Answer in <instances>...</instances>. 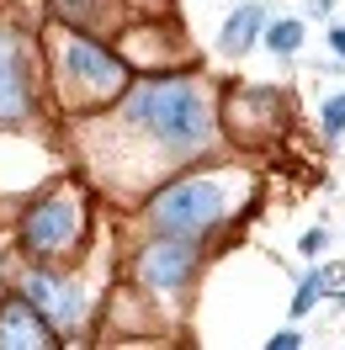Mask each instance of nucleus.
Wrapping results in <instances>:
<instances>
[{"instance_id": "1", "label": "nucleus", "mask_w": 345, "mask_h": 350, "mask_svg": "<svg viewBox=\"0 0 345 350\" xmlns=\"http://www.w3.org/2000/svg\"><path fill=\"white\" fill-rule=\"evenodd\" d=\"M133 117L154 138H165L170 149H196L213 128V111H207V101L192 80H149L133 96Z\"/></svg>"}, {"instance_id": "2", "label": "nucleus", "mask_w": 345, "mask_h": 350, "mask_svg": "<svg viewBox=\"0 0 345 350\" xmlns=\"http://www.w3.org/2000/svg\"><path fill=\"white\" fill-rule=\"evenodd\" d=\"M223 207H229V197H223L218 180H181V186H170L149 202V218L165 234H202L223 218Z\"/></svg>"}, {"instance_id": "3", "label": "nucleus", "mask_w": 345, "mask_h": 350, "mask_svg": "<svg viewBox=\"0 0 345 350\" xmlns=\"http://www.w3.org/2000/svg\"><path fill=\"white\" fill-rule=\"evenodd\" d=\"M22 239L32 255H59L69 239H75V202L69 197H53L43 207H32L22 223Z\"/></svg>"}, {"instance_id": "4", "label": "nucleus", "mask_w": 345, "mask_h": 350, "mask_svg": "<svg viewBox=\"0 0 345 350\" xmlns=\"http://www.w3.org/2000/svg\"><path fill=\"white\" fill-rule=\"evenodd\" d=\"M192 265H196V255H192L186 239H154L149 250L138 255V276L149 286H181L192 276Z\"/></svg>"}, {"instance_id": "5", "label": "nucleus", "mask_w": 345, "mask_h": 350, "mask_svg": "<svg viewBox=\"0 0 345 350\" xmlns=\"http://www.w3.org/2000/svg\"><path fill=\"white\" fill-rule=\"evenodd\" d=\"M69 69H75V80H86V85H96V90L123 85V64L112 59L107 48L86 43V38H75V43H69Z\"/></svg>"}, {"instance_id": "6", "label": "nucleus", "mask_w": 345, "mask_h": 350, "mask_svg": "<svg viewBox=\"0 0 345 350\" xmlns=\"http://www.w3.org/2000/svg\"><path fill=\"white\" fill-rule=\"evenodd\" d=\"M27 303L43 319H53V324H69L80 313V292L69 282H59V276H27Z\"/></svg>"}, {"instance_id": "7", "label": "nucleus", "mask_w": 345, "mask_h": 350, "mask_svg": "<svg viewBox=\"0 0 345 350\" xmlns=\"http://www.w3.org/2000/svg\"><path fill=\"white\" fill-rule=\"evenodd\" d=\"M27 111V64L16 43H0V122H16Z\"/></svg>"}, {"instance_id": "8", "label": "nucleus", "mask_w": 345, "mask_h": 350, "mask_svg": "<svg viewBox=\"0 0 345 350\" xmlns=\"http://www.w3.org/2000/svg\"><path fill=\"white\" fill-rule=\"evenodd\" d=\"M38 319H43V313H38L32 303H11L5 313H0V345H48L53 334H48Z\"/></svg>"}, {"instance_id": "9", "label": "nucleus", "mask_w": 345, "mask_h": 350, "mask_svg": "<svg viewBox=\"0 0 345 350\" xmlns=\"http://www.w3.org/2000/svg\"><path fill=\"white\" fill-rule=\"evenodd\" d=\"M255 32H260V5H239L234 16H229V27H223L218 43L229 48V53H244V48L255 43Z\"/></svg>"}, {"instance_id": "10", "label": "nucleus", "mask_w": 345, "mask_h": 350, "mask_svg": "<svg viewBox=\"0 0 345 350\" xmlns=\"http://www.w3.org/2000/svg\"><path fill=\"white\" fill-rule=\"evenodd\" d=\"M324 292H329V282H324V271H308V276H303V292H298V303H292V319H303V313H308V308L319 303Z\"/></svg>"}, {"instance_id": "11", "label": "nucleus", "mask_w": 345, "mask_h": 350, "mask_svg": "<svg viewBox=\"0 0 345 350\" xmlns=\"http://www.w3.org/2000/svg\"><path fill=\"white\" fill-rule=\"evenodd\" d=\"M298 43H303V22H277L271 27V48H277V53H292Z\"/></svg>"}, {"instance_id": "12", "label": "nucleus", "mask_w": 345, "mask_h": 350, "mask_svg": "<svg viewBox=\"0 0 345 350\" xmlns=\"http://www.w3.org/2000/svg\"><path fill=\"white\" fill-rule=\"evenodd\" d=\"M324 128L335 133V138H340V133H345V96H335V101L324 107Z\"/></svg>"}, {"instance_id": "13", "label": "nucleus", "mask_w": 345, "mask_h": 350, "mask_svg": "<svg viewBox=\"0 0 345 350\" xmlns=\"http://www.w3.org/2000/svg\"><path fill=\"white\" fill-rule=\"evenodd\" d=\"M324 244H329V234H324V228H314V234H303V250H308V255H319Z\"/></svg>"}, {"instance_id": "14", "label": "nucleus", "mask_w": 345, "mask_h": 350, "mask_svg": "<svg viewBox=\"0 0 345 350\" xmlns=\"http://www.w3.org/2000/svg\"><path fill=\"white\" fill-rule=\"evenodd\" d=\"M271 345H277V350H292V345H298V329H281V334L271 340Z\"/></svg>"}, {"instance_id": "15", "label": "nucleus", "mask_w": 345, "mask_h": 350, "mask_svg": "<svg viewBox=\"0 0 345 350\" xmlns=\"http://www.w3.org/2000/svg\"><path fill=\"white\" fill-rule=\"evenodd\" d=\"M329 43H335V53H345V27H335V32H329Z\"/></svg>"}]
</instances>
